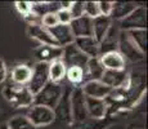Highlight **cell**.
<instances>
[{"mask_svg":"<svg viewBox=\"0 0 148 129\" xmlns=\"http://www.w3.org/2000/svg\"><path fill=\"white\" fill-rule=\"evenodd\" d=\"M7 79V66L3 59H0V84L5 81Z\"/></svg>","mask_w":148,"mask_h":129,"instance_id":"d6a6232c","label":"cell"},{"mask_svg":"<svg viewBox=\"0 0 148 129\" xmlns=\"http://www.w3.org/2000/svg\"><path fill=\"white\" fill-rule=\"evenodd\" d=\"M7 124H8V127H9V129H38L28 120V117L25 115L14 116Z\"/></svg>","mask_w":148,"mask_h":129,"instance_id":"d4e9b609","label":"cell"},{"mask_svg":"<svg viewBox=\"0 0 148 129\" xmlns=\"http://www.w3.org/2000/svg\"><path fill=\"white\" fill-rule=\"evenodd\" d=\"M16 8L18 9V12L23 16H26L31 12V3L30 1H17Z\"/></svg>","mask_w":148,"mask_h":129,"instance_id":"1f68e13d","label":"cell"},{"mask_svg":"<svg viewBox=\"0 0 148 129\" xmlns=\"http://www.w3.org/2000/svg\"><path fill=\"white\" fill-rule=\"evenodd\" d=\"M127 36L139 48V50L146 53L147 49V30H130L126 31Z\"/></svg>","mask_w":148,"mask_h":129,"instance_id":"cb8c5ba5","label":"cell"},{"mask_svg":"<svg viewBox=\"0 0 148 129\" xmlns=\"http://www.w3.org/2000/svg\"><path fill=\"white\" fill-rule=\"evenodd\" d=\"M32 67L27 65H18L12 71V81L17 85H27L31 79Z\"/></svg>","mask_w":148,"mask_h":129,"instance_id":"44dd1931","label":"cell"},{"mask_svg":"<svg viewBox=\"0 0 148 129\" xmlns=\"http://www.w3.org/2000/svg\"><path fill=\"white\" fill-rule=\"evenodd\" d=\"M61 61L64 63L66 68L81 67L85 70V66H86L89 58H88L84 53H81V52L76 48L75 44H70L63 48V54H62Z\"/></svg>","mask_w":148,"mask_h":129,"instance_id":"52a82bcc","label":"cell"},{"mask_svg":"<svg viewBox=\"0 0 148 129\" xmlns=\"http://www.w3.org/2000/svg\"><path fill=\"white\" fill-rule=\"evenodd\" d=\"M27 32L32 39H36L39 43H41V45L58 47L57 43L54 41V39L52 38V35L49 34V31L42 27L41 25H30L27 27Z\"/></svg>","mask_w":148,"mask_h":129,"instance_id":"ac0fdd59","label":"cell"},{"mask_svg":"<svg viewBox=\"0 0 148 129\" xmlns=\"http://www.w3.org/2000/svg\"><path fill=\"white\" fill-rule=\"evenodd\" d=\"M57 14V18H58V23L61 25H70L72 21V17H71L68 9H59Z\"/></svg>","mask_w":148,"mask_h":129,"instance_id":"f546056e","label":"cell"},{"mask_svg":"<svg viewBox=\"0 0 148 129\" xmlns=\"http://www.w3.org/2000/svg\"><path fill=\"white\" fill-rule=\"evenodd\" d=\"M112 25L111 17H103L99 16L93 19V38H94L98 43H101L103 38L106 36L108 28Z\"/></svg>","mask_w":148,"mask_h":129,"instance_id":"ffe728a7","label":"cell"},{"mask_svg":"<svg viewBox=\"0 0 148 129\" xmlns=\"http://www.w3.org/2000/svg\"><path fill=\"white\" fill-rule=\"evenodd\" d=\"M71 112L75 120L82 121L86 119L88 112L86 107H85V96L82 94L81 89H77L72 93V98H71Z\"/></svg>","mask_w":148,"mask_h":129,"instance_id":"9a60e30c","label":"cell"},{"mask_svg":"<svg viewBox=\"0 0 148 129\" xmlns=\"http://www.w3.org/2000/svg\"><path fill=\"white\" fill-rule=\"evenodd\" d=\"M101 63L104 67V70H112V71H121L125 70L126 61L119 52H108L99 57Z\"/></svg>","mask_w":148,"mask_h":129,"instance_id":"2e32d148","label":"cell"},{"mask_svg":"<svg viewBox=\"0 0 148 129\" xmlns=\"http://www.w3.org/2000/svg\"><path fill=\"white\" fill-rule=\"evenodd\" d=\"M73 44L76 45L81 53H84L88 58H97L99 57V43L93 36L86 38H75Z\"/></svg>","mask_w":148,"mask_h":129,"instance_id":"5bb4252c","label":"cell"},{"mask_svg":"<svg viewBox=\"0 0 148 129\" xmlns=\"http://www.w3.org/2000/svg\"><path fill=\"white\" fill-rule=\"evenodd\" d=\"M99 14L103 17H111L112 12V1H98Z\"/></svg>","mask_w":148,"mask_h":129,"instance_id":"4dcf8cb0","label":"cell"},{"mask_svg":"<svg viewBox=\"0 0 148 129\" xmlns=\"http://www.w3.org/2000/svg\"><path fill=\"white\" fill-rule=\"evenodd\" d=\"M68 12H70L72 19L82 17L84 16V1H71Z\"/></svg>","mask_w":148,"mask_h":129,"instance_id":"83f0119b","label":"cell"},{"mask_svg":"<svg viewBox=\"0 0 148 129\" xmlns=\"http://www.w3.org/2000/svg\"><path fill=\"white\" fill-rule=\"evenodd\" d=\"M101 81L104 85H107L110 89H119V88L126 87L127 81H129V76H127L126 71H112V70H104L103 75L101 77Z\"/></svg>","mask_w":148,"mask_h":129,"instance_id":"ba28073f","label":"cell"},{"mask_svg":"<svg viewBox=\"0 0 148 129\" xmlns=\"http://www.w3.org/2000/svg\"><path fill=\"white\" fill-rule=\"evenodd\" d=\"M111 90L112 89L104 85L101 80H88L81 87V92L85 97L98 99H106Z\"/></svg>","mask_w":148,"mask_h":129,"instance_id":"9c48e42d","label":"cell"},{"mask_svg":"<svg viewBox=\"0 0 148 129\" xmlns=\"http://www.w3.org/2000/svg\"><path fill=\"white\" fill-rule=\"evenodd\" d=\"M66 66L64 63L58 59V61H54L52 63H49L48 67V74H49V81L53 83H59L64 76H66Z\"/></svg>","mask_w":148,"mask_h":129,"instance_id":"603a6c76","label":"cell"},{"mask_svg":"<svg viewBox=\"0 0 148 129\" xmlns=\"http://www.w3.org/2000/svg\"><path fill=\"white\" fill-rule=\"evenodd\" d=\"M40 25L44 28L49 30V28H53L54 26L58 25V18H57V14L56 13H48L45 16L41 17L40 19Z\"/></svg>","mask_w":148,"mask_h":129,"instance_id":"f1b7e54d","label":"cell"},{"mask_svg":"<svg viewBox=\"0 0 148 129\" xmlns=\"http://www.w3.org/2000/svg\"><path fill=\"white\" fill-rule=\"evenodd\" d=\"M66 76L72 84H80L85 79V70L81 67H68L66 70Z\"/></svg>","mask_w":148,"mask_h":129,"instance_id":"484cf974","label":"cell"},{"mask_svg":"<svg viewBox=\"0 0 148 129\" xmlns=\"http://www.w3.org/2000/svg\"><path fill=\"white\" fill-rule=\"evenodd\" d=\"M136 7H139L134 1H112V12L111 16L115 19H124L127 17Z\"/></svg>","mask_w":148,"mask_h":129,"instance_id":"d6986e66","label":"cell"},{"mask_svg":"<svg viewBox=\"0 0 148 129\" xmlns=\"http://www.w3.org/2000/svg\"><path fill=\"white\" fill-rule=\"evenodd\" d=\"M27 117L36 128L49 125L56 119V112L52 108H48L45 106H36L34 105L27 114Z\"/></svg>","mask_w":148,"mask_h":129,"instance_id":"8992f818","label":"cell"},{"mask_svg":"<svg viewBox=\"0 0 148 129\" xmlns=\"http://www.w3.org/2000/svg\"><path fill=\"white\" fill-rule=\"evenodd\" d=\"M119 35H120V28H119V26L111 25L107 34H106V36L99 43V57L104 53H108V52H117Z\"/></svg>","mask_w":148,"mask_h":129,"instance_id":"7c38bea8","label":"cell"},{"mask_svg":"<svg viewBox=\"0 0 148 129\" xmlns=\"http://www.w3.org/2000/svg\"><path fill=\"white\" fill-rule=\"evenodd\" d=\"M85 107L88 115L93 119H103L107 112V102L106 99L89 98L85 97Z\"/></svg>","mask_w":148,"mask_h":129,"instance_id":"e0dca14e","label":"cell"},{"mask_svg":"<svg viewBox=\"0 0 148 129\" xmlns=\"http://www.w3.org/2000/svg\"><path fill=\"white\" fill-rule=\"evenodd\" d=\"M0 129H9V127H8L7 123H1L0 124Z\"/></svg>","mask_w":148,"mask_h":129,"instance_id":"836d02e7","label":"cell"},{"mask_svg":"<svg viewBox=\"0 0 148 129\" xmlns=\"http://www.w3.org/2000/svg\"><path fill=\"white\" fill-rule=\"evenodd\" d=\"M35 57L38 62H44V63H52L54 61H58L62 58L63 54V48L61 47H53V45H40L35 50Z\"/></svg>","mask_w":148,"mask_h":129,"instance_id":"8fae6325","label":"cell"},{"mask_svg":"<svg viewBox=\"0 0 148 129\" xmlns=\"http://www.w3.org/2000/svg\"><path fill=\"white\" fill-rule=\"evenodd\" d=\"M117 52L124 57V59H129L132 62H138L144 58V53L139 50L134 43L130 40L127 36L126 31L120 30V35H119V44H117Z\"/></svg>","mask_w":148,"mask_h":129,"instance_id":"277c9868","label":"cell"},{"mask_svg":"<svg viewBox=\"0 0 148 129\" xmlns=\"http://www.w3.org/2000/svg\"><path fill=\"white\" fill-rule=\"evenodd\" d=\"M104 72V67L101 63L99 57L97 58H89L86 66H85V77H89V80H101Z\"/></svg>","mask_w":148,"mask_h":129,"instance_id":"7402d4cb","label":"cell"},{"mask_svg":"<svg viewBox=\"0 0 148 129\" xmlns=\"http://www.w3.org/2000/svg\"><path fill=\"white\" fill-rule=\"evenodd\" d=\"M70 28L75 38H86L93 36V19L86 16L79 17L71 21Z\"/></svg>","mask_w":148,"mask_h":129,"instance_id":"4fadbf2b","label":"cell"},{"mask_svg":"<svg viewBox=\"0 0 148 129\" xmlns=\"http://www.w3.org/2000/svg\"><path fill=\"white\" fill-rule=\"evenodd\" d=\"M62 96H63V89L59 85V83L49 81L39 93L34 96V105L45 106V107L54 110L61 102Z\"/></svg>","mask_w":148,"mask_h":129,"instance_id":"6da1fadb","label":"cell"},{"mask_svg":"<svg viewBox=\"0 0 148 129\" xmlns=\"http://www.w3.org/2000/svg\"><path fill=\"white\" fill-rule=\"evenodd\" d=\"M5 99L16 107H30L34 105V96L26 85L9 84L3 90Z\"/></svg>","mask_w":148,"mask_h":129,"instance_id":"7a4b0ae2","label":"cell"},{"mask_svg":"<svg viewBox=\"0 0 148 129\" xmlns=\"http://www.w3.org/2000/svg\"><path fill=\"white\" fill-rule=\"evenodd\" d=\"M84 16L92 19L101 16L98 9V1H84Z\"/></svg>","mask_w":148,"mask_h":129,"instance_id":"4316f807","label":"cell"},{"mask_svg":"<svg viewBox=\"0 0 148 129\" xmlns=\"http://www.w3.org/2000/svg\"><path fill=\"white\" fill-rule=\"evenodd\" d=\"M49 34L52 35V38L54 39V41L57 43V45L61 48H64L70 44H73V36L72 31L70 28V25H61L58 23L57 26H54L53 28H49Z\"/></svg>","mask_w":148,"mask_h":129,"instance_id":"30bf717a","label":"cell"},{"mask_svg":"<svg viewBox=\"0 0 148 129\" xmlns=\"http://www.w3.org/2000/svg\"><path fill=\"white\" fill-rule=\"evenodd\" d=\"M48 67H49V63H44V62H38V63L34 66L32 74H31V79H30V81H28V84L26 85L32 96L39 93V92L49 83Z\"/></svg>","mask_w":148,"mask_h":129,"instance_id":"5b68a950","label":"cell"},{"mask_svg":"<svg viewBox=\"0 0 148 129\" xmlns=\"http://www.w3.org/2000/svg\"><path fill=\"white\" fill-rule=\"evenodd\" d=\"M119 28L121 31L146 30L147 28V9L142 5L136 7L132 13L120 21Z\"/></svg>","mask_w":148,"mask_h":129,"instance_id":"3957f363","label":"cell"}]
</instances>
